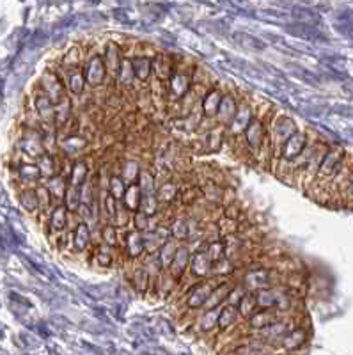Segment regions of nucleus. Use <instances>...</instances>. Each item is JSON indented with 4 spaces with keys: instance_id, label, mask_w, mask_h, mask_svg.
Here are the masks:
<instances>
[{
    "instance_id": "29",
    "label": "nucleus",
    "mask_w": 353,
    "mask_h": 355,
    "mask_svg": "<svg viewBox=\"0 0 353 355\" xmlns=\"http://www.w3.org/2000/svg\"><path fill=\"white\" fill-rule=\"evenodd\" d=\"M116 199H114L112 198V196H107V214H109V215H116V210H117V208H116Z\"/></svg>"
},
{
    "instance_id": "19",
    "label": "nucleus",
    "mask_w": 353,
    "mask_h": 355,
    "mask_svg": "<svg viewBox=\"0 0 353 355\" xmlns=\"http://www.w3.org/2000/svg\"><path fill=\"white\" fill-rule=\"evenodd\" d=\"M209 293H212V288H208L205 284V286H203V290H199L196 295H192V299L189 300V306L190 307L203 306V304H206V299L209 297Z\"/></svg>"
},
{
    "instance_id": "22",
    "label": "nucleus",
    "mask_w": 353,
    "mask_h": 355,
    "mask_svg": "<svg viewBox=\"0 0 353 355\" xmlns=\"http://www.w3.org/2000/svg\"><path fill=\"white\" fill-rule=\"evenodd\" d=\"M110 196L114 199H119L125 196V189H123V182H121L119 178H112V182H110Z\"/></svg>"
},
{
    "instance_id": "5",
    "label": "nucleus",
    "mask_w": 353,
    "mask_h": 355,
    "mask_svg": "<svg viewBox=\"0 0 353 355\" xmlns=\"http://www.w3.org/2000/svg\"><path fill=\"white\" fill-rule=\"evenodd\" d=\"M231 291H233V288L229 286V284H221V286H217L212 293H209V300H206V304H208L209 307H217L227 295H231Z\"/></svg>"
},
{
    "instance_id": "18",
    "label": "nucleus",
    "mask_w": 353,
    "mask_h": 355,
    "mask_svg": "<svg viewBox=\"0 0 353 355\" xmlns=\"http://www.w3.org/2000/svg\"><path fill=\"white\" fill-rule=\"evenodd\" d=\"M256 309H257V302H256V299H254L252 295L241 297L240 311H241V313H243V315H247V316L254 315V313H256Z\"/></svg>"
},
{
    "instance_id": "20",
    "label": "nucleus",
    "mask_w": 353,
    "mask_h": 355,
    "mask_svg": "<svg viewBox=\"0 0 353 355\" xmlns=\"http://www.w3.org/2000/svg\"><path fill=\"white\" fill-rule=\"evenodd\" d=\"M85 176H87V166H85V164H76L75 171H73V176H71L73 187H76V189H78L80 185H84Z\"/></svg>"
},
{
    "instance_id": "1",
    "label": "nucleus",
    "mask_w": 353,
    "mask_h": 355,
    "mask_svg": "<svg viewBox=\"0 0 353 355\" xmlns=\"http://www.w3.org/2000/svg\"><path fill=\"white\" fill-rule=\"evenodd\" d=\"M105 75V62L101 61L100 57H93L89 61L87 68H85L84 73V80L91 85H98L101 80H103Z\"/></svg>"
},
{
    "instance_id": "3",
    "label": "nucleus",
    "mask_w": 353,
    "mask_h": 355,
    "mask_svg": "<svg viewBox=\"0 0 353 355\" xmlns=\"http://www.w3.org/2000/svg\"><path fill=\"white\" fill-rule=\"evenodd\" d=\"M245 284L252 290H265L268 286V274L265 270H252L245 277Z\"/></svg>"
},
{
    "instance_id": "17",
    "label": "nucleus",
    "mask_w": 353,
    "mask_h": 355,
    "mask_svg": "<svg viewBox=\"0 0 353 355\" xmlns=\"http://www.w3.org/2000/svg\"><path fill=\"white\" fill-rule=\"evenodd\" d=\"M20 201L21 205H24L25 210L33 211L37 208V194L34 192V190H25V192H21Z\"/></svg>"
},
{
    "instance_id": "30",
    "label": "nucleus",
    "mask_w": 353,
    "mask_h": 355,
    "mask_svg": "<svg viewBox=\"0 0 353 355\" xmlns=\"http://www.w3.org/2000/svg\"><path fill=\"white\" fill-rule=\"evenodd\" d=\"M82 84H84V80H82L80 77H71V89L75 93H80Z\"/></svg>"
},
{
    "instance_id": "12",
    "label": "nucleus",
    "mask_w": 353,
    "mask_h": 355,
    "mask_svg": "<svg viewBox=\"0 0 353 355\" xmlns=\"http://www.w3.org/2000/svg\"><path fill=\"white\" fill-rule=\"evenodd\" d=\"M73 240H75V247L78 250L85 249V247L89 245V230H87V226H85V224H80V226L76 227Z\"/></svg>"
},
{
    "instance_id": "4",
    "label": "nucleus",
    "mask_w": 353,
    "mask_h": 355,
    "mask_svg": "<svg viewBox=\"0 0 353 355\" xmlns=\"http://www.w3.org/2000/svg\"><path fill=\"white\" fill-rule=\"evenodd\" d=\"M130 66H132L133 75L141 78V80H146L149 77V71H151V61L146 59V57H135L130 61Z\"/></svg>"
},
{
    "instance_id": "7",
    "label": "nucleus",
    "mask_w": 353,
    "mask_h": 355,
    "mask_svg": "<svg viewBox=\"0 0 353 355\" xmlns=\"http://www.w3.org/2000/svg\"><path fill=\"white\" fill-rule=\"evenodd\" d=\"M281 341L286 350H295V348H298L305 341V334L302 331H293L289 332V334H284Z\"/></svg>"
},
{
    "instance_id": "26",
    "label": "nucleus",
    "mask_w": 353,
    "mask_h": 355,
    "mask_svg": "<svg viewBox=\"0 0 353 355\" xmlns=\"http://www.w3.org/2000/svg\"><path fill=\"white\" fill-rule=\"evenodd\" d=\"M103 239H105V242L109 243V245H116V227H112V226L105 227Z\"/></svg>"
},
{
    "instance_id": "2",
    "label": "nucleus",
    "mask_w": 353,
    "mask_h": 355,
    "mask_svg": "<svg viewBox=\"0 0 353 355\" xmlns=\"http://www.w3.org/2000/svg\"><path fill=\"white\" fill-rule=\"evenodd\" d=\"M304 144H305L304 135H300V133H295V135H291L284 146V157L286 158L300 157L302 150H304Z\"/></svg>"
},
{
    "instance_id": "24",
    "label": "nucleus",
    "mask_w": 353,
    "mask_h": 355,
    "mask_svg": "<svg viewBox=\"0 0 353 355\" xmlns=\"http://www.w3.org/2000/svg\"><path fill=\"white\" fill-rule=\"evenodd\" d=\"M217 320H218V316H215V313H213V311H209L208 315H206L205 318H203L201 327L205 329V331H209V329L215 327V323H217Z\"/></svg>"
},
{
    "instance_id": "6",
    "label": "nucleus",
    "mask_w": 353,
    "mask_h": 355,
    "mask_svg": "<svg viewBox=\"0 0 353 355\" xmlns=\"http://www.w3.org/2000/svg\"><path fill=\"white\" fill-rule=\"evenodd\" d=\"M187 263H189V250L187 249H178L176 250V256L173 258L171 261V268L176 275L183 274V270L187 268Z\"/></svg>"
},
{
    "instance_id": "16",
    "label": "nucleus",
    "mask_w": 353,
    "mask_h": 355,
    "mask_svg": "<svg viewBox=\"0 0 353 355\" xmlns=\"http://www.w3.org/2000/svg\"><path fill=\"white\" fill-rule=\"evenodd\" d=\"M241 355H273V350L265 343H254L250 347H245Z\"/></svg>"
},
{
    "instance_id": "25",
    "label": "nucleus",
    "mask_w": 353,
    "mask_h": 355,
    "mask_svg": "<svg viewBox=\"0 0 353 355\" xmlns=\"http://www.w3.org/2000/svg\"><path fill=\"white\" fill-rule=\"evenodd\" d=\"M20 174L25 178V180H28V178H31V180H37V178H40V171H37V167H31V166L21 167Z\"/></svg>"
},
{
    "instance_id": "14",
    "label": "nucleus",
    "mask_w": 353,
    "mask_h": 355,
    "mask_svg": "<svg viewBox=\"0 0 353 355\" xmlns=\"http://www.w3.org/2000/svg\"><path fill=\"white\" fill-rule=\"evenodd\" d=\"M66 220H68V218H66V208L64 206H59V208H57V210L52 214V220H50L52 222V227L55 231L64 230Z\"/></svg>"
},
{
    "instance_id": "28",
    "label": "nucleus",
    "mask_w": 353,
    "mask_h": 355,
    "mask_svg": "<svg viewBox=\"0 0 353 355\" xmlns=\"http://www.w3.org/2000/svg\"><path fill=\"white\" fill-rule=\"evenodd\" d=\"M146 281H148V274H146L144 270H139L137 272V288L139 290H142V288H146Z\"/></svg>"
},
{
    "instance_id": "9",
    "label": "nucleus",
    "mask_w": 353,
    "mask_h": 355,
    "mask_svg": "<svg viewBox=\"0 0 353 355\" xmlns=\"http://www.w3.org/2000/svg\"><path fill=\"white\" fill-rule=\"evenodd\" d=\"M125 202L126 206H128L130 210H137L139 208V205L142 202V198H141V189L137 185H130L128 190H125Z\"/></svg>"
},
{
    "instance_id": "10",
    "label": "nucleus",
    "mask_w": 353,
    "mask_h": 355,
    "mask_svg": "<svg viewBox=\"0 0 353 355\" xmlns=\"http://www.w3.org/2000/svg\"><path fill=\"white\" fill-rule=\"evenodd\" d=\"M273 320H275V316H273L272 313H268V311H263V313H256V316H252V318H250V323H252V327H256V329H266L272 325Z\"/></svg>"
},
{
    "instance_id": "23",
    "label": "nucleus",
    "mask_w": 353,
    "mask_h": 355,
    "mask_svg": "<svg viewBox=\"0 0 353 355\" xmlns=\"http://www.w3.org/2000/svg\"><path fill=\"white\" fill-rule=\"evenodd\" d=\"M66 198H68V206H69V208H76V206H78V202H80L78 189H76V187L69 189L68 192H66Z\"/></svg>"
},
{
    "instance_id": "31",
    "label": "nucleus",
    "mask_w": 353,
    "mask_h": 355,
    "mask_svg": "<svg viewBox=\"0 0 353 355\" xmlns=\"http://www.w3.org/2000/svg\"><path fill=\"white\" fill-rule=\"evenodd\" d=\"M135 227L137 230H146V217L142 214L137 215L135 218Z\"/></svg>"
},
{
    "instance_id": "21",
    "label": "nucleus",
    "mask_w": 353,
    "mask_h": 355,
    "mask_svg": "<svg viewBox=\"0 0 353 355\" xmlns=\"http://www.w3.org/2000/svg\"><path fill=\"white\" fill-rule=\"evenodd\" d=\"M261 133H263V130H261V125H259V123L254 121L252 125L249 126V130H247V139H249L250 144H252V146H259Z\"/></svg>"
},
{
    "instance_id": "13",
    "label": "nucleus",
    "mask_w": 353,
    "mask_h": 355,
    "mask_svg": "<svg viewBox=\"0 0 353 355\" xmlns=\"http://www.w3.org/2000/svg\"><path fill=\"white\" fill-rule=\"evenodd\" d=\"M234 320H236V309H234V307H225L221 315H218L217 323H218V327L225 329L229 327L231 323H234Z\"/></svg>"
},
{
    "instance_id": "11",
    "label": "nucleus",
    "mask_w": 353,
    "mask_h": 355,
    "mask_svg": "<svg viewBox=\"0 0 353 355\" xmlns=\"http://www.w3.org/2000/svg\"><path fill=\"white\" fill-rule=\"evenodd\" d=\"M209 265H212V261L208 259V256L197 254L196 258H193V263H192L193 274L206 275V274H208V270H209Z\"/></svg>"
},
{
    "instance_id": "27",
    "label": "nucleus",
    "mask_w": 353,
    "mask_h": 355,
    "mask_svg": "<svg viewBox=\"0 0 353 355\" xmlns=\"http://www.w3.org/2000/svg\"><path fill=\"white\" fill-rule=\"evenodd\" d=\"M222 250H224V245H222V243H217V245H212V249H209V254H206V256H208L209 261H213V259L217 261V259L221 258Z\"/></svg>"
},
{
    "instance_id": "8",
    "label": "nucleus",
    "mask_w": 353,
    "mask_h": 355,
    "mask_svg": "<svg viewBox=\"0 0 353 355\" xmlns=\"http://www.w3.org/2000/svg\"><path fill=\"white\" fill-rule=\"evenodd\" d=\"M128 250L132 258H137L144 250V236L139 231H133L128 236Z\"/></svg>"
},
{
    "instance_id": "15",
    "label": "nucleus",
    "mask_w": 353,
    "mask_h": 355,
    "mask_svg": "<svg viewBox=\"0 0 353 355\" xmlns=\"http://www.w3.org/2000/svg\"><path fill=\"white\" fill-rule=\"evenodd\" d=\"M218 105H221V100H218L217 93H212L203 103V109H205L206 116H215L218 112Z\"/></svg>"
}]
</instances>
